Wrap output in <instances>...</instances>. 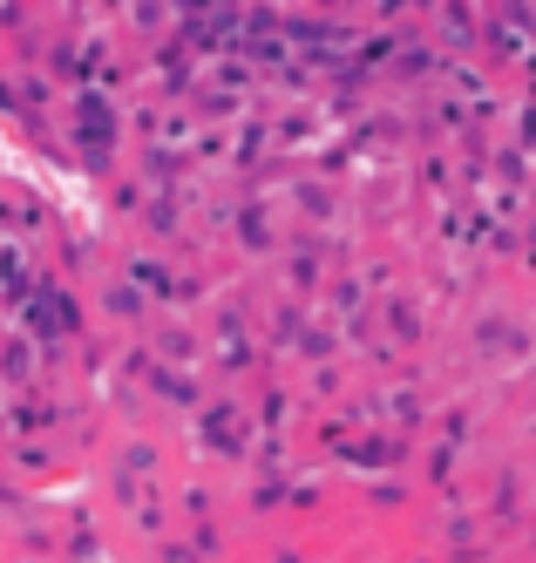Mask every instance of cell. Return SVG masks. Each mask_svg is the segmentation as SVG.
Here are the masks:
<instances>
[]
</instances>
